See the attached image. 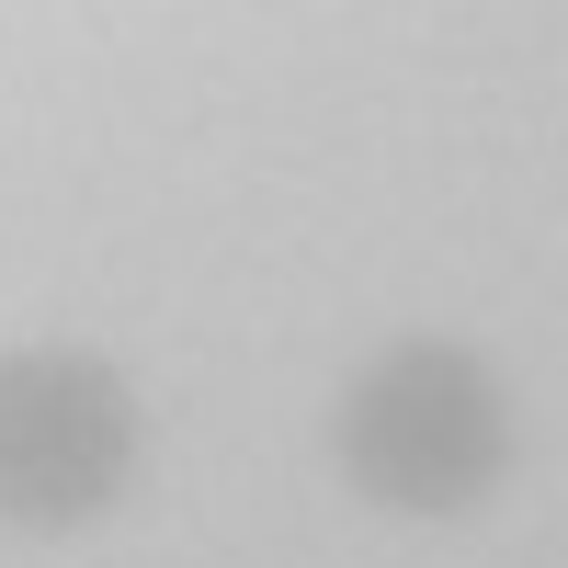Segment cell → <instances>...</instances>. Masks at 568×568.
<instances>
[{"instance_id":"1","label":"cell","mask_w":568,"mask_h":568,"mask_svg":"<svg viewBox=\"0 0 568 568\" xmlns=\"http://www.w3.org/2000/svg\"><path fill=\"white\" fill-rule=\"evenodd\" d=\"M329 455H342V478L375 511L455 524V511H478L511 478V387L466 342H398L342 387Z\"/></svg>"},{"instance_id":"2","label":"cell","mask_w":568,"mask_h":568,"mask_svg":"<svg viewBox=\"0 0 568 568\" xmlns=\"http://www.w3.org/2000/svg\"><path fill=\"white\" fill-rule=\"evenodd\" d=\"M136 466V398L103 353H0V524L80 535L125 500Z\"/></svg>"}]
</instances>
